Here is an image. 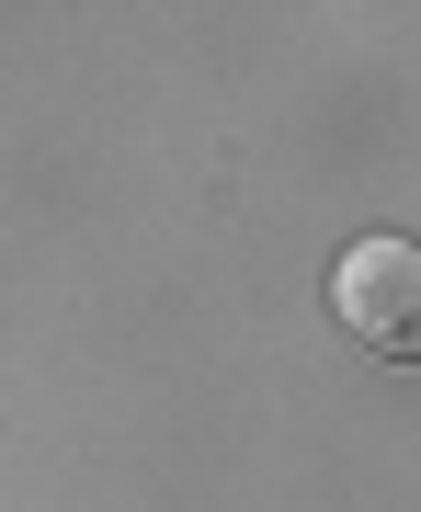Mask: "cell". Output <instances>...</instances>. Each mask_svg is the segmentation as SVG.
Masks as SVG:
<instances>
[{
	"label": "cell",
	"instance_id": "6da1fadb",
	"mask_svg": "<svg viewBox=\"0 0 421 512\" xmlns=\"http://www.w3.org/2000/svg\"><path fill=\"white\" fill-rule=\"evenodd\" d=\"M330 319L365 353H387V365H421V239H399V228L353 239L330 262Z\"/></svg>",
	"mask_w": 421,
	"mask_h": 512
}]
</instances>
